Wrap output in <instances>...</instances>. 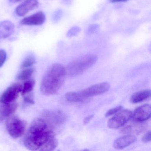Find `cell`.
Returning a JSON list of instances; mask_svg holds the SVG:
<instances>
[{
	"instance_id": "8fae6325",
	"label": "cell",
	"mask_w": 151,
	"mask_h": 151,
	"mask_svg": "<svg viewBox=\"0 0 151 151\" xmlns=\"http://www.w3.org/2000/svg\"><path fill=\"white\" fill-rule=\"evenodd\" d=\"M18 107L15 101L11 103H1L0 102V120L2 121L12 115Z\"/></svg>"
},
{
	"instance_id": "484cf974",
	"label": "cell",
	"mask_w": 151,
	"mask_h": 151,
	"mask_svg": "<svg viewBox=\"0 0 151 151\" xmlns=\"http://www.w3.org/2000/svg\"><path fill=\"white\" fill-rule=\"evenodd\" d=\"M63 15V12L60 9L56 11L54 14L53 20L54 22H57L61 19Z\"/></svg>"
},
{
	"instance_id": "7402d4cb",
	"label": "cell",
	"mask_w": 151,
	"mask_h": 151,
	"mask_svg": "<svg viewBox=\"0 0 151 151\" xmlns=\"http://www.w3.org/2000/svg\"><path fill=\"white\" fill-rule=\"evenodd\" d=\"M81 32V29L78 26H75L70 29L67 33L68 37L71 38L77 36Z\"/></svg>"
},
{
	"instance_id": "277c9868",
	"label": "cell",
	"mask_w": 151,
	"mask_h": 151,
	"mask_svg": "<svg viewBox=\"0 0 151 151\" xmlns=\"http://www.w3.org/2000/svg\"><path fill=\"white\" fill-rule=\"evenodd\" d=\"M27 123L21 120L17 116L11 115L7 118L6 127L8 132L14 138L23 136L26 130Z\"/></svg>"
},
{
	"instance_id": "4dcf8cb0",
	"label": "cell",
	"mask_w": 151,
	"mask_h": 151,
	"mask_svg": "<svg viewBox=\"0 0 151 151\" xmlns=\"http://www.w3.org/2000/svg\"><path fill=\"white\" fill-rule=\"evenodd\" d=\"M24 0H9V2L12 4H14V3H18V2H21Z\"/></svg>"
},
{
	"instance_id": "52a82bcc",
	"label": "cell",
	"mask_w": 151,
	"mask_h": 151,
	"mask_svg": "<svg viewBox=\"0 0 151 151\" xmlns=\"http://www.w3.org/2000/svg\"><path fill=\"white\" fill-rule=\"evenodd\" d=\"M22 86L16 83L9 86L0 97V102L1 103H11L15 101L19 94L21 93Z\"/></svg>"
},
{
	"instance_id": "d6986e66",
	"label": "cell",
	"mask_w": 151,
	"mask_h": 151,
	"mask_svg": "<svg viewBox=\"0 0 151 151\" xmlns=\"http://www.w3.org/2000/svg\"><path fill=\"white\" fill-rule=\"evenodd\" d=\"M65 98L68 101L72 102H78L83 101V99L81 97L79 92H70L65 94Z\"/></svg>"
},
{
	"instance_id": "9c48e42d",
	"label": "cell",
	"mask_w": 151,
	"mask_h": 151,
	"mask_svg": "<svg viewBox=\"0 0 151 151\" xmlns=\"http://www.w3.org/2000/svg\"><path fill=\"white\" fill-rule=\"evenodd\" d=\"M45 21V14L40 11L24 18L21 20L20 23L27 26H39L44 24Z\"/></svg>"
},
{
	"instance_id": "ac0fdd59",
	"label": "cell",
	"mask_w": 151,
	"mask_h": 151,
	"mask_svg": "<svg viewBox=\"0 0 151 151\" xmlns=\"http://www.w3.org/2000/svg\"><path fill=\"white\" fill-rule=\"evenodd\" d=\"M35 85V80L33 79H28L24 83L22 87L21 93L23 96L33 91Z\"/></svg>"
},
{
	"instance_id": "3957f363",
	"label": "cell",
	"mask_w": 151,
	"mask_h": 151,
	"mask_svg": "<svg viewBox=\"0 0 151 151\" xmlns=\"http://www.w3.org/2000/svg\"><path fill=\"white\" fill-rule=\"evenodd\" d=\"M97 60V56L93 55H83L68 65L66 69V73L70 76H78L92 67Z\"/></svg>"
},
{
	"instance_id": "7a4b0ae2",
	"label": "cell",
	"mask_w": 151,
	"mask_h": 151,
	"mask_svg": "<svg viewBox=\"0 0 151 151\" xmlns=\"http://www.w3.org/2000/svg\"><path fill=\"white\" fill-rule=\"evenodd\" d=\"M66 74V69L62 65L57 63L52 65L42 78L40 85L41 92L46 95L56 93L62 86Z\"/></svg>"
},
{
	"instance_id": "9a60e30c",
	"label": "cell",
	"mask_w": 151,
	"mask_h": 151,
	"mask_svg": "<svg viewBox=\"0 0 151 151\" xmlns=\"http://www.w3.org/2000/svg\"><path fill=\"white\" fill-rule=\"evenodd\" d=\"M151 96L150 90H146L139 91L132 94L130 98V101L133 104L139 103L147 99Z\"/></svg>"
},
{
	"instance_id": "2e32d148",
	"label": "cell",
	"mask_w": 151,
	"mask_h": 151,
	"mask_svg": "<svg viewBox=\"0 0 151 151\" xmlns=\"http://www.w3.org/2000/svg\"><path fill=\"white\" fill-rule=\"evenodd\" d=\"M49 117L51 121L56 124H61L65 122L66 119L64 114L60 111H55L49 113Z\"/></svg>"
},
{
	"instance_id": "30bf717a",
	"label": "cell",
	"mask_w": 151,
	"mask_h": 151,
	"mask_svg": "<svg viewBox=\"0 0 151 151\" xmlns=\"http://www.w3.org/2000/svg\"><path fill=\"white\" fill-rule=\"evenodd\" d=\"M38 6L39 2L37 0H26L17 7L16 13L19 16L23 17L37 9Z\"/></svg>"
},
{
	"instance_id": "44dd1931",
	"label": "cell",
	"mask_w": 151,
	"mask_h": 151,
	"mask_svg": "<svg viewBox=\"0 0 151 151\" xmlns=\"http://www.w3.org/2000/svg\"><path fill=\"white\" fill-rule=\"evenodd\" d=\"M36 63L35 57L32 55H29L26 57L21 64V67L22 68H26L33 66Z\"/></svg>"
},
{
	"instance_id": "4fadbf2b",
	"label": "cell",
	"mask_w": 151,
	"mask_h": 151,
	"mask_svg": "<svg viewBox=\"0 0 151 151\" xmlns=\"http://www.w3.org/2000/svg\"><path fill=\"white\" fill-rule=\"evenodd\" d=\"M136 123L132 124L124 127L121 132L124 134H139L142 132L147 127L146 124L143 122H136Z\"/></svg>"
},
{
	"instance_id": "7c38bea8",
	"label": "cell",
	"mask_w": 151,
	"mask_h": 151,
	"mask_svg": "<svg viewBox=\"0 0 151 151\" xmlns=\"http://www.w3.org/2000/svg\"><path fill=\"white\" fill-rule=\"evenodd\" d=\"M14 24L8 20L0 22V39H4L10 37L14 33Z\"/></svg>"
},
{
	"instance_id": "f1b7e54d",
	"label": "cell",
	"mask_w": 151,
	"mask_h": 151,
	"mask_svg": "<svg viewBox=\"0 0 151 151\" xmlns=\"http://www.w3.org/2000/svg\"><path fill=\"white\" fill-rule=\"evenodd\" d=\"M93 117V115H91L89 116H86V118H84L83 120L84 124H86L88 123Z\"/></svg>"
},
{
	"instance_id": "d4e9b609",
	"label": "cell",
	"mask_w": 151,
	"mask_h": 151,
	"mask_svg": "<svg viewBox=\"0 0 151 151\" xmlns=\"http://www.w3.org/2000/svg\"><path fill=\"white\" fill-rule=\"evenodd\" d=\"M122 108L123 107L122 106H118L112 109H109L106 113V116L108 117V116H110L117 113L118 111H120V110H122Z\"/></svg>"
},
{
	"instance_id": "ffe728a7",
	"label": "cell",
	"mask_w": 151,
	"mask_h": 151,
	"mask_svg": "<svg viewBox=\"0 0 151 151\" xmlns=\"http://www.w3.org/2000/svg\"><path fill=\"white\" fill-rule=\"evenodd\" d=\"M34 70L32 68H26L22 70L17 76V79L20 80H27L29 79L33 74Z\"/></svg>"
},
{
	"instance_id": "6da1fadb",
	"label": "cell",
	"mask_w": 151,
	"mask_h": 151,
	"mask_svg": "<svg viewBox=\"0 0 151 151\" xmlns=\"http://www.w3.org/2000/svg\"><path fill=\"white\" fill-rule=\"evenodd\" d=\"M55 137V133L47 128L45 121L37 118L30 126L24 139V145L29 150H40L50 139Z\"/></svg>"
},
{
	"instance_id": "5bb4252c",
	"label": "cell",
	"mask_w": 151,
	"mask_h": 151,
	"mask_svg": "<svg viewBox=\"0 0 151 151\" xmlns=\"http://www.w3.org/2000/svg\"><path fill=\"white\" fill-rule=\"evenodd\" d=\"M137 140V137L132 135H128L118 138L115 140L114 147L117 149H122L129 146Z\"/></svg>"
},
{
	"instance_id": "8992f818",
	"label": "cell",
	"mask_w": 151,
	"mask_h": 151,
	"mask_svg": "<svg viewBox=\"0 0 151 151\" xmlns=\"http://www.w3.org/2000/svg\"><path fill=\"white\" fill-rule=\"evenodd\" d=\"M110 88V85L106 82L97 84L85 90L78 92L83 99L105 93Z\"/></svg>"
},
{
	"instance_id": "f546056e",
	"label": "cell",
	"mask_w": 151,
	"mask_h": 151,
	"mask_svg": "<svg viewBox=\"0 0 151 151\" xmlns=\"http://www.w3.org/2000/svg\"><path fill=\"white\" fill-rule=\"evenodd\" d=\"M129 0H109V1L111 3H117V2H126Z\"/></svg>"
},
{
	"instance_id": "4316f807",
	"label": "cell",
	"mask_w": 151,
	"mask_h": 151,
	"mask_svg": "<svg viewBox=\"0 0 151 151\" xmlns=\"http://www.w3.org/2000/svg\"><path fill=\"white\" fill-rule=\"evenodd\" d=\"M151 139V131L148 132L146 133L142 137V140L144 143H147L150 142Z\"/></svg>"
},
{
	"instance_id": "ba28073f",
	"label": "cell",
	"mask_w": 151,
	"mask_h": 151,
	"mask_svg": "<svg viewBox=\"0 0 151 151\" xmlns=\"http://www.w3.org/2000/svg\"><path fill=\"white\" fill-rule=\"evenodd\" d=\"M151 115V106L146 104L137 108L132 114V118L134 122H144L149 119Z\"/></svg>"
},
{
	"instance_id": "603a6c76",
	"label": "cell",
	"mask_w": 151,
	"mask_h": 151,
	"mask_svg": "<svg viewBox=\"0 0 151 151\" xmlns=\"http://www.w3.org/2000/svg\"><path fill=\"white\" fill-rule=\"evenodd\" d=\"M100 25L99 24H93L90 25L87 30V34L91 35L96 33L99 29Z\"/></svg>"
},
{
	"instance_id": "83f0119b",
	"label": "cell",
	"mask_w": 151,
	"mask_h": 151,
	"mask_svg": "<svg viewBox=\"0 0 151 151\" xmlns=\"http://www.w3.org/2000/svg\"><path fill=\"white\" fill-rule=\"evenodd\" d=\"M24 101L26 103H28V104H32L33 105L35 104V101L34 99L32 98L30 96H25L24 97Z\"/></svg>"
},
{
	"instance_id": "e0dca14e",
	"label": "cell",
	"mask_w": 151,
	"mask_h": 151,
	"mask_svg": "<svg viewBox=\"0 0 151 151\" xmlns=\"http://www.w3.org/2000/svg\"><path fill=\"white\" fill-rule=\"evenodd\" d=\"M58 145V141L55 137L50 139L41 147L39 151H51L54 150Z\"/></svg>"
},
{
	"instance_id": "5b68a950",
	"label": "cell",
	"mask_w": 151,
	"mask_h": 151,
	"mask_svg": "<svg viewBox=\"0 0 151 151\" xmlns=\"http://www.w3.org/2000/svg\"><path fill=\"white\" fill-rule=\"evenodd\" d=\"M132 114L131 111L127 109L120 110L119 113L109 120L108 127L111 129H116L124 126L131 119Z\"/></svg>"
},
{
	"instance_id": "cb8c5ba5",
	"label": "cell",
	"mask_w": 151,
	"mask_h": 151,
	"mask_svg": "<svg viewBox=\"0 0 151 151\" xmlns=\"http://www.w3.org/2000/svg\"><path fill=\"white\" fill-rule=\"evenodd\" d=\"M7 54L6 51L3 49H0V68H1L6 62Z\"/></svg>"
}]
</instances>
